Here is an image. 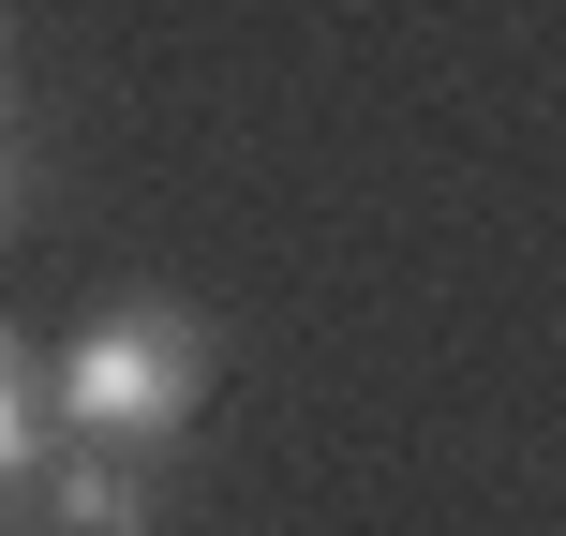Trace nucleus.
I'll return each mask as SVG.
<instances>
[{"label": "nucleus", "mask_w": 566, "mask_h": 536, "mask_svg": "<svg viewBox=\"0 0 566 536\" xmlns=\"http://www.w3.org/2000/svg\"><path fill=\"white\" fill-rule=\"evenodd\" d=\"M60 432H90V448H165L179 418L209 402V328L179 298H119V313H90L75 328V358H60Z\"/></svg>", "instance_id": "1"}, {"label": "nucleus", "mask_w": 566, "mask_h": 536, "mask_svg": "<svg viewBox=\"0 0 566 536\" xmlns=\"http://www.w3.org/2000/svg\"><path fill=\"white\" fill-rule=\"evenodd\" d=\"M30 536H149V477L135 448H45V477H30Z\"/></svg>", "instance_id": "2"}, {"label": "nucleus", "mask_w": 566, "mask_h": 536, "mask_svg": "<svg viewBox=\"0 0 566 536\" xmlns=\"http://www.w3.org/2000/svg\"><path fill=\"white\" fill-rule=\"evenodd\" d=\"M45 372L15 358V328H0V536H15V507H30V477H45Z\"/></svg>", "instance_id": "3"}, {"label": "nucleus", "mask_w": 566, "mask_h": 536, "mask_svg": "<svg viewBox=\"0 0 566 536\" xmlns=\"http://www.w3.org/2000/svg\"><path fill=\"white\" fill-rule=\"evenodd\" d=\"M0 224H15V149H0Z\"/></svg>", "instance_id": "4"}]
</instances>
